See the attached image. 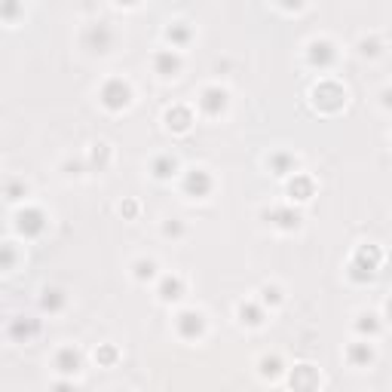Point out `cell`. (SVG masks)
<instances>
[{"instance_id":"obj_1","label":"cell","mask_w":392,"mask_h":392,"mask_svg":"<svg viewBox=\"0 0 392 392\" xmlns=\"http://www.w3.org/2000/svg\"><path fill=\"white\" fill-rule=\"evenodd\" d=\"M62 365H65V368H62L65 374H71V371H77V355H74L71 349H65V352H62Z\"/></svg>"},{"instance_id":"obj_2","label":"cell","mask_w":392,"mask_h":392,"mask_svg":"<svg viewBox=\"0 0 392 392\" xmlns=\"http://www.w3.org/2000/svg\"><path fill=\"white\" fill-rule=\"evenodd\" d=\"M196 184H199V193L209 187V178L202 175V172H196V175H190V190H196Z\"/></svg>"}]
</instances>
